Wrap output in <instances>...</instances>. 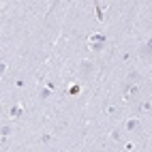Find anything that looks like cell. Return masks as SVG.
Returning <instances> with one entry per match:
<instances>
[{
  "label": "cell",
  "instance_id": "8",
  "mask_svg": "<svg viewBox=\"0 0 152 152\" xmlns=\"http://www.w3.org/2000/svg\"><path fill=\"white\" fill-rule=\"evenodd\" d=\"M49 141H52V135H49V133H45V135L41 137V144H49Z\"/></svg>",
  "mask_w": 152,
  "mask_h": 152
},
{
  "label": "cell",
  "instance_id": "9",
  "mask_svg": "<svg viewBox=\"0 0 152 152\" xmlns=\"http://www.w3.org/2000/svg\"><path fill=\"white\" fill-rule=\"evenodd\" d=\"M129 79H131V82H139V73H131Z\"/></svg>",
  "mask_w": 152,
  "mask_h": 152
},
{
  "label": "cell",
  "instance_id": "7",
  "mask_svg": "<svg viewBox=\"0 0 152 152\" xmlns=\"http://www.w3.org/2000/svg\"><path fill=\"white\" fill-rule=\"evenodd\" d=\"M0 133H2V137L7 139L9 135H11V126H2V131H0Z\"/></svg>",
  "mask_w": 152,
  "mask_h": 152
},
{
  "label": "cell",
  "instance_id": "3",
  "mask_svg": "<svg viewBox=\"0 0 152 152\" xmlns=\"http://www.w3.org/2000/svg\"><path fill=\"white\" fill-rule=\"evenodd\" d=\"M141 56H144V58L152 56V39H148V41L141 45Z\"/></svg>",
  "mask_w": 152,
  "mask_h": 152
},
{
  "label": "cell",
  "instance_id": "6",
  "mask_svg": "<svg viewBox=\"0 0 152 152\" xmlns=\"http://www.w3.org/2000/svg\"><path fill=\"white\" fill-rule=\"evenodd\" d=\"M82 73L90 75V73H92V64H90V62H82Z\"/></svg>",
  "mask_w": 152,
  "mask_h": 152
},
{
  "label": "cell",
  "instance_id": "5",
  "mask_svg": "<svg viewBox=\"0 0 152 152\" xmlns=\"http://www.w3.org/2000/svg\"><path fill=\"white\" fill-rule=\"evenodd\" d=\"M137 129H139V120H137V118L126 120V131H137Z\"/></svg>",
  "mask_w": 152,
  "mask_h": 152
},
{
  "label": "cell",
  "instance_id": "4",
  "mask_svg": "<svg viewBox=\"0 0 152 152\" xmlns=\"http://www.w3.org/2000/svg\"><path fill=\"white\" fill-rule=\"evenodd\" d=\"M9 114H11V118H22V116H24V107H22V105H13Z\"/></svg>",
  "mask_w": 152,
  "mask_h": 152
},
{
  "label": "cell",
  "instance_id": "11",
  "mask_svg": "<svg viewBox=\"0 0 152 152\" xmlns=\"http://www.w3.org/2000/svg\"><path fill=\"white\" fill-rule=\"evenodd\" d=\"M69 92H71V94H77V92H79V86H73V88L69 90Z\"/></svg>",
  "mask_w": 152,
  "mask_h": 152
},
{
  "label": "cell",
  "instance_id": "2",
  "mask_svg": "<svg viewBox=\"0 0 152 152\" xmlns=\"http://www.w3.org/2000/svg\"><path fill=\"white\" fill-rule=\"evenodd\" d=\"M124 90H126V92H124V99H126V101H129L131 96H135V94L139 92V88H137L135 84H126V86H124Z\"/></svg>",
  "mask_w": 152,
  "mask_h": 152
},
{
  "label": "cell",
  "instance_id": "1",
  "mask_svg": "<svg viewBox=\"0 0 152 152\" xmlns=\"http://www.w3.org/2000/svg\"><path fill=\"white\" fill-rule=\"evenodd\" d=\"M107 43V37L101 34V32H94L92 37L88 39V49H92V52H99V49H103Z\"/></svg>",
  "mask_w": 152,
  "mask_h": 152
},
{
  "label": "cell",
  "instance_id": "10",
  "mask_svg": "<svg viewBox=\"0 0 152 152\" xmlns=\"http://www.w3.org/2000/svg\"><path fill=\"white\" fill-rule=\"evenodd\" d=\"M111 139H120V131H111Z\"/></svg>",
  "mask_w": 152,
  "mask_h": 152
}]
</instances>
